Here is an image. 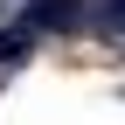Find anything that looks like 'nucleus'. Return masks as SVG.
Returning a JSON list of instances; mask_svg holds the SVG:
<instances>
[{"label": "nucleus", "mask_w": 125, "mask_h": 125, "mask_svg": "<svg viewBox=\"0 0 125 125\" xmlns=\"http://www.w3.org/2000/svg\"><path fill=\"white\" fill-rule=\"evenodd\" d=\"M28 28H83V0H28V14H21Z\"/></svg>", "instance_id": "1"}, {"label": "nucleus", "mask_w": 125, "mask_h": 125, "mask_svg": "<svg viewBox=\"0 0 125 125\" xmlns=\"http://www.w3.org/2000/svg\"><path fill=\"white\" fill-rule=\"evenodd\" d=\"M28 56H35V28H28V21L0 28V62H28Z\"/></svg>", "instance_id": "2"}, {"label": "nucleus", "mask_w": 125, "mask_h": 125, "mask_svg": "<svg viewBox=\"0 0 125 125\" xmlns=\"http://www.w3.org/2000/svg\"><path fill=\"white\" fill-rule=\"evenodd\" d=\"M83 21H97V28H118V35H125V0H97V7H83Z\"/></svg>", "instance_id": "3"}]
</instances>
